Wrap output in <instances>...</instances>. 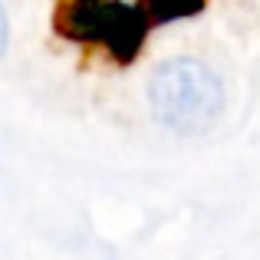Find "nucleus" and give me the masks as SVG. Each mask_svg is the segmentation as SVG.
Segmentation results:
<instances>
[{
	"mask_svg": "<svg viewBox=\"0 0 260 260\" xmlns=\"http://www.w3.org/2000/svg\"><path fill=\"white\" fill-rule=\"evenodd\" d=\"M152 115L175 135H201L224 109V83L204 59L168 56L148 76Z\"/></svg>",
	"mask_w": 260,
	"mask_h": 260,
	"instance_id": "f257e3e1",
	"label": "nucleus"
},
{
	"mask_svg": "<svg viewBox=\"0 0 260 260\" xmlns=\"http://www.w3.org/2000/svg\"><path fill=\"white\" fill-rule=\"evenodd\" d=\"M7 43H10V20H7L4 4H0V56L7 53Z\"/></svg>",
	"mask_w": 260,
	"mask_h": 260,
	"instance_id": "f03ea898",
	"label": "nucleus"
}]
</instances>
